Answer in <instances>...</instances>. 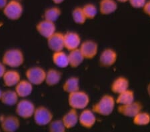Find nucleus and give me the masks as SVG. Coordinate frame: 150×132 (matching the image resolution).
I'll use <instances>...</instances> for the list:
<instances>
[{
	"mask_svg": "<svg viewBox=\"0 0 150 132\" xmlns=\"http://www.w3.org/2000/svg\"><path fill=\"white\" fill-rule=\"evenodd\" d=\"M47 44L48 48L53 52L64 50L65 49L64 33L55 32L47 39Z\"/></svg>",
	"mask_w": 150,
	"mask_h": 132,
	"instance_id": "f8f14e48",
	"label": "nucleus"
},
{
	"mask_svg": "<svg viewBox=\"0 0 150 132\" xmlns=\"http://www.w3.org/2000/svg\"><path fill=\"white\" fill-rule=\"evenodd\" d=\"M115 1L120 2V3H126V2H127L129 0H115Z\"/></svg>",
	"mask_w": 150,
	"mask_h": 132,
	"instance_id": "4c0bfd02",
	"label": "nucleus"
},
{
	"mask_svg": "<svg viewBox=\"0 0 150 132\" xmlns=\"http://www.w3.org/2000/svg\"><path fill=\"white\" fill-rule=\"evenodd\" d=\"M8 1L9 0H0V11H2Z\"/></svg>",
	"mask_w": 150,
	"mask_h": 132,
	"instance_id": "f704fd0d",
	"label": "nucleus"
},
{
	"mask_svg": "<svg viewBox=\"0 0 150 132\" xmlns=\"http://www.w3.org/2000/svg\"><path fill=\"white\" fill-rule=\"evenodd\" d=\"M4 16L10 21H18L23 16V6L21 1L9 0L2 10Z\"/></svg>",
	"mask_w": 150,
	"mask_h": 132,
	"instance_id": "20e7f679",
	"label": "nucleus"
},
{
	"mask_svg": "<svg viewBox=\"0 0 150 132\" xmlns=\"http://www.w3.org/2000/svg\"><path fill=\"white\" fill-rule=\"evenodd\" d=\"M35 30L42 37L47 40L55 32H56V26L54 22L43 20L36 24Z\"/></svg>",
	"mask_w": 150,
	"mask_h": 132,
	"instance_id": "1a4fd4ad",
	"label": "nucleus"
},
{
	"mask_svg": "<svg viewBox=\"0 0 150 132\" xmlns=\"http://www.w3.org/2000/svg\"><path fill=\"white\" fill-rule=\"evenodd\" d=\"M85 59L79 49H76L69 51L68 54L69 66L72 68H77L83 63Z\"/></svg>",
	"mask_w": 150,
	"mask_h": 132,
	"instance_id": "5701e85b",
	"label": "nucleus"
},
{
	"mask_svg": "<svg viewBox=\"0 0 150 132\" xmlns=\"http://www.w3.org/2000/svg\"><path fill=\"white\" fill-rule=\"evenodd\" d=\"M143 11L147 16L150 17V0L149 1H146V4L144 5V6L142 8Z\"/></svg>",
	"mask_w": 150,
	"mask_h": 132,
	"instance_id": "473e14b6",
	"label": "nucleus"
},
{
	"mask_svg": "<svg viewBox=\"0 0 150 132\" xmlns=\"http://www.w3.org/2000/svg\"><path fill=\"white\" fill-rule=\"evenodd\" d=\"M1 131V129H0V131Z\"/></svg>",
	"mask_w": 150,
	"mask_h": 132,
	"instance_id": "a19ab883",
	"label": "nucleus"
},
{
	"mask_svg": "<svg viewBox=\"0 0 150 132\" xmlns=\"http://www.w3.org/2000/svg\"><path fill=\"white\" fill-rule=\"evenodd\" d=\"M1 61L7 68L18 69L23 65L25 62V56L22 50L19 48H9L4 52Z\"/></svg>",
	"mask_w": 150,
	"mask_h": 132,
	"instance_id": "f257e3e1",
	"label": "nucleus"
},
{
	"mask_svg": "<svg viewBox=\"0 0 150 132\" xmlns=\"http://www.w3.org/2000/svg\"><path fill=\"white\" fill-rule=\"evenodd\" d=\"M32 118L37 126H47L54 119V114L47 107L40 105L35 107Z\"/></svg>",
	"mask_w": 150,
	"mask_h": 132,
	"instance_id": "423d86ee",
	"label": "nucleus"
},
{
	"mask_svg": "<svg viewBox=\"0 0 150 132\" xmlns=\"http://www.w3.org/2000/svg\"><path fill=\"white\" fill-rule=\"evenodd\" d=\"M21 127L20 118L16 115H1L0 117V129L4 132H15Z\"/></svg>",
	"mask_w": 150,
	"mask_h": 132,
	"instance_id": "0eeeda50",
	"label": "nucleus"
},
{
	"mask_svg": "<svg viewBox=\"0 0 150 132\" xmlns=\"http://www.w3.org/2000/svg\"><path fill=\"white\" fill-rule=\"evenodd\" d=\"M62 120L66 129L74 128L76 126L77 123H79V114L77 113V110L71 108L70 110L64 115Z\"/></svg>",
	"mask_w": 150,
	"mask_h": 132,
	"instance_id": "6ab92c4d",
	"label": "nucleus"
},
{
	"mask_svg": "<svg viewBox=\"0 0 150 132\" xmlns=\"http://www.w3.org/2000/svg\"><path fill=\"white\" fill-rule=\"evenodd\" d=\"M52 61L55 66L59 68H66L69 66L68 54L64 50L53 52Z\"/></svg>",
	"mask_w": 150,
	"mask_h": 132,
	"instance_id": "aec40b11",
	"label": "nucleus"
},
{
	"mask_svg": "<svg viewBox=\"0 0 150 132\" xmlns=\"http://www.w3.org/2000/svg\"><path fill=\"white\" fill-rule=\"evenodd\" d=\"M63 90L65 92L71 93L79 90V80L77 77H71L67 79L62 86Z\"/></svg>",
	"mask_w": 150,
	"mask_h": 132,
	"instance_id": "393cba45",
	"label": "nucleus"
},
{
	"mask_svg": "<svg viewBox=\"0 0 150 132\" xmlns=\"http://www.w3.org/2000/svg\"><path fill=\"white\" fill-rule=\"evenodd\" d=\"M82 10H83L87 20H93L96 18L97 13H98V9L93 4H86L82 8Z\"/></svg>",
	"mask_w": 150,
	"mask_h": 132,
	"instance_id": "c756f323",
	"label": "nucleus"
},
{
	"mask_svg": "<svg viewBox=\"0 0 150 132\" xmlns=\"http://www.w3.org/2000/svg\"><path fill=\"white\" fill-rule=\"evenodd\" d=\"M147 93H148V95H149V96L150 97V83H149V85H147Z\"/></svg>",
	"mask_w": 150,
	"mask_h": 132,
	"instance_id": "e433bc0d",
	"label": "nucleus"
},
{
	"mask_svg": "<svg viewBox=\"0 0 150 132\" xmlns=\"http://www.w3.org/2000/svg\"><path fill=\"white\" fill-rule=\"evenodd\" d=\"M7 69H7V67L6 66V65H5L1 60V61H0V79H1V80L2 77L4 76V73H6Z\"/></svg>",
	"mask_w": 150,
	"mask_h": 132,
	"instance_id": "72a5a7b5",
	"label": "nucleus"
},
{
	"mask_svg": "<svg viewBox=\"0 0 150 132\" xmlns=\"http://www.w3.org/2000/svg\"><path fill=\"white\" fill-rule=\"evenodd\" d=\"M46 71L42 67L31 66L25 71V79L33 85H40L45 83Z\"/></svg>",
	"mask_w": 150,
	"mask_h": 132,
	"instance_id": "6e6552de",
	"label": "nucleus"
},
{
	"mask_svg": "<svg viewBox=\"0 0 150 132\" xmlns=\"http://www.w3.org/2000/svg\"><path fill=\"white\" fill-rule=\"evenodd\" d=\"M62 74L56 69H50L46 71L45 83L48 86H55L57 85L62 80Z\"/></svg>",
	"mask_w": 150,
	"mask_h": 132,
	"instance_id": "4be33fe9",
	"label": "nucleus"
},
{
	"mask_svg": "<svg viewBox=\"0 0 150 132\" xmlns=\"http://www.w3.org/2000/svg\"><path fill=\"white\" fill-rule=\"evenodd\" d=\"M95 113L92 110L84 109L79 115V123L84 128L90 129L96 123Z\"/></svg>",
	"mask_w": 150,
	"mask_h": 132,
	"instance_id": "dca6fc26",
	"label": "nucleus"
},
{
	"mask_svg": "<svg viewBox=\"0 0 150 132\" xmlns=\"http://www.w3.org/2000/svg\"><path fill=\"white\" fill-rule=\"evenodd\" d=\"M129 80L124 77H118L113 81L111 86L112 92L116 94H120L124 91L129 89Z\"/></svg>",
	"mask_w": 150,
	"mask_h": 132,
	"instance_id": "412c9836",
	"label": "nucleus"
},
{
	"mask_svg": "<svg viewBox=\"0 0 150 132\" xmlns=\"http://www.w3.org/2000/svg\"><path fill=\"white\" fill-rule=\"evenodd\" d=\"M62 15V11L57 7H52L46 9L43 13V20L55 22Z\"/></svg>",
	"mask_w": 150,
	"mask_h": 132,
	"instance_id": "bb28decb",
	"label": "nucleus"
},
{
	"mask_svg": "<svg viewBox=\"0 0 150 132\" xmlns=\"http://www.w3.org/2000/svg\"><path fill=\"white\" fill-rule=\"evenodd\" d=\"M79 49L85 59H91L94 58L98 54V45L93 40H86L81 42Z\"/></svg>",
	"mask_w": 150,
	"mask_h": 132,
	"instance_id": "9b49d317",
	"label": "nucleus"
},
{
	"mask_svg": "<svg viewBox=\"0 0 150 132\" xmlns=\"http://www.w3.org/2000/svg\"><path fill=\"white\" fill-rule=\"evenodd\" d=\"M33 85L26 79H21L19 82L14 87V90L18 95L20 99L28 98L32 94L33 91Z\"/></svg>",
	"mask_w": 150,
	"mask_h": 132,
	"instance_id": "f3484780",
	"label": "nucleus"
},
{
	"mask_svg": "<svg viewBox=\"0 0 150 132\" xmlns=\"http://www.w3.org/2000/svg\"><path fill=\"white\" fill-rule=\"evenodd\" d=\"M117 59V54L115 50L111 48L104 49L101 53L99 62L101 66L103 68H110L114 65Z\"/></svg>",
	"mask_w": 150,
	"mask_h": 132,
	"instance_id": "2eb2a0df",
	"label": "nucleus"
},
{
	"mask_svg": "<svg viewBox=\"0 0 150 132\" xmlns=\"http://www.w3.org/2000/svg\"><path fill=\"white\" fill-rule=\"evenodd\" d=\"M99 9L102 15H110L117 10V2L115 0H101Z\"/></svg>",
	"mask_w": 150,
	"mask_h": 132,
	"instance_id": "b1692460",
	"label": "nucleus"
},
{
	"mask_svg": "<svg viewBox=\"0 0 150 132\" xmlns=\"http://www.w3.org/2000/svg\"><path fill=\"white\" fill-rule=\"evenodd\" d=\"M4 85L8 88H14L21 80V76L16 69H7L1 78Z\"/></svg>",
	"mask_w": 150,
	"mask_h": 132,
	"instance_id": "4468645a",
	"label": "nucleus"
},
{
	"mask_svg": "<svg viewBox=\"0 0 150 132\" xmlns=\"http://www.w3.org/2000/svg\"><path fill=\"white\" fill-rule=\"evenodd\" d=\"M133 123L137 126H146L150 123V114L141 111L133 117Z\"/></svg>",
	"mask_w": 150,
	"mask_h": 132,
	"instance_id": "cd10ccee",
	"label": "nucleus"
},
{
	"mask_svg": "<svg viewBox=\"0 0 150 132\" xmlns=\"http://www.w3.org/2000/svg\"><path fill=\"white\" fill-rule=\"evenodd\" d=\"M129 3L132 8L135 9L142 8L146 4L147 0H129Z\"/></svg>",
	"mask_w": 150,
	"mask_h": 132,
	"instance_id": "2f4dec72",
	"label": "nucleus"
},
{
	"mask_svg": "<svg viewBox=\"0 0 150 132\" xmlns=\"http://www.w3.org/2000/svg\"><path fill=\"white\" fill-rule=\"evenodd\" d=\"M68 104L71 109L83 110L88 106L89 97L88 94L80 90L68 95Z\"/></svg>",
	"mask_w": 150,
	"mask_h": 132,
	"instance_id": "7ed1b4c3",
	"label": "nucleus"
},
{
	"mask_svg": "<svg viewBox=\"0 0 150 132\" xmlns=\"http://www.w3.org/2000/svg\"><path fill=\"white\" fill-rule=\"evenodd\" d=\"M115 100L112 95L105 94L100 98L99 102L94 104L92 111L95 114L103 116H108L112 114L115 108Z\"/></svg>",
	"mask_w": 150,
	"mask_h": 132,
	"instance_id": "f03ea898",
	"label": "nucleus"
},
{
	"mask_svg": "<svg viewBox=\"0 0 150 132\" xmlns=\"http://www.w3.org/2000/svg\"><path fill=\"white\" fill-rule=\"evenodd\" d=\"M49 131L50 132H64L66 131L62 119H53L48 125Z\"/></svg>",
	"mask_w": 150,
	"mask_h": 132,
	"instance_id": "7c9ffc66",
	"label": "nucleus"
},
{
	"mask_svg": "<svg viewBox=\"0 0 150 132\" xmlns=\"http://www.w3.org/2000/svg\"><path fill=\"white\" fill-rule=\"evenodd\" d=\"M64 47L68 51L79 48L81 44V39L78 33L74 32H67L64 34Z\"/></svg>",
	"mask_w": 150,
	"mask_h": 132,
	"instance_id": "ddd939ff",
	"label": "nucleus"
},
{
	"mask_svg": "<svg viewBox=\"0 0 150 132\" xmlns=\"http://www.w3.org/2000/svg\"><path fill=\"white\" fill-rule=\"evenodd\" d=\"M135 101V95L133 91L128 90L118 94L115 103L119 105H125L130 104Z\"/></svg>",
	"mask_w": 150,
	"mask_h": 132,
	"instance_id": "a878e982",
	"label": "nucleus"
},
{
	"mask_svg": "<svg viewBox=\"0 0 150 132\" xmlns=\"http://www.w3.org/2000/svg\"><path fill=\"white\" fill-rule=\"evenodd\" d=\"M35 105L33 102L28 98L19 99L15 105L16 115L20 119H28L32 118L35 109Z\"/></svg>",
	"mask_w": 150,
	"mask_h": 132,
	"instance_id": "39448f33",
	"label": "nucleus"
},
{
	"mask_svg": "<svg viewBox=\"0 0 150 132\" xmlns=\"http://www.w3.org/2000/svg\"><path fill=\"white\" fill-rule=\"evenodd\" d=\"M2 92H3V90H1V89H0V100H1V94H2Z\"/></svg>",
	"mask_w": 150,
	"mask_h": 132,
	"instance_id": "58836bf2",
	"label": "nucleus"
},
{
	"mask_svg": "<svg viewBox=\"0 0 150 132\" xmlns=\"http://www.w3.org/2000/svg\"><path fill=\"white\" fill-rule=\"evenodd\" d=\"M18 1H21V0H18Z\"/></svg>",
	"mask_w": 150,
	"mask_h": 132,
	"instance_id": "ea45409f",
	"label": "nucleus"
},
{
	"mask_svg": "<svg viewBox=\"0 0 150 132\" xmlns=\"http://www.w3.org/2000/svg\"><path fill=\"white\" fill-rule=\"evenodd\" d=\"M19 99L20 98L19 97L14 89L13 90L8 89V90H3L0 102L6 106L13 107L17 104Z\"/></svg>",
	"mask_w": 150,
	"mask_h": 132,
	"instance_id": "a211bd4d",
	"label": "nucleus"
},
{
	"mask_svg": "<svg viewBox=\"0 0 150 132\" xmlns=\"http://www.w3.org/2000/svg\"><path fill=\"white\" fill-rule=\"evenodd\" d=\"M71 16L74 22L79 25H83L87 20L86 17L85 16L83 11L82 10V8H79V7H77L74 9Z\"/></svg>",
	"mask_w": 150,
	"mask_h": 132,
	"instance_id": "c85d7f7f",
	"label": "nucleus"
},
{
	"mask_svg": "<svg viewBox=\"0 0 150 132\" xmlns=\"http://www.w3.org/2000/svg\"><path fill=\"white\" fill-rule=\"evenodd\" d=\"M52 1L54 2L55 4H57V5H59V4H62L63 2H64L65 0H52Z\"/></svg>",
	"mask_w": 150,
	"mask_h": 132,
	"instance_id": "c9c22d12",
	"label": "nucleus"
},
{
	"mask_svg": "<svg viewBox=\"0 0 150 132\" xmlns=\"http://www.w3.org/2000/svg\"><path fill=\"white\" fill-rule=\"evenodd\" d=\"M142 105L139 102L134 101L128 104L119 105L117 110L118 112L122 116L133 118L135 115L142 111Z\"/></svg>",
	"mask_w": 150,
	"mask_h": 132,
	"instance_id": "9d476101",
	"label": "nucleus"
}]
</instances>
